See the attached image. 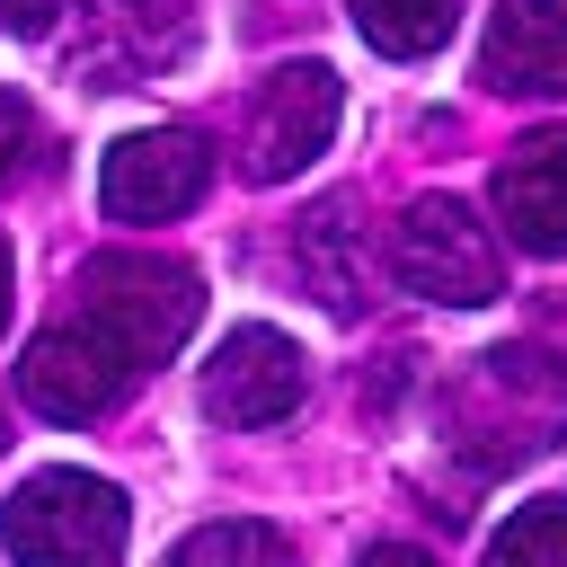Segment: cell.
Masks as SVG:
<instances>
[{"mask_svg": "<svg viewBox=\"0 0 567 567\" xmlns=\"http://www.w3.org/2000/svg\"><path fill=\"white\" fill-rule=\"evenodd\" d=\"M80 319L142 372V363H168L195 319H204V275L177 266V257H151V248H106L80 266Z\"/></svg>", "mask_w": 567, "mask_h": 567, "instance_id": "obj_1", "label": "cell"}, {"mask_svg": "<svg viewBox=\"0 0 567 567\" xmlns=\"http://www.w3.org/2000/svg\"><path fill=\"white\" fill-rule=\"evenodd\" d=\"M124 487L97 470H35L0 505V549L18 567H115L124 558Z\"/></svg>", "mask_w": 567, "mask_h": 567, "instance_id": "obj_2", "label": "cell"}, {"mask_svg": "<svg viewBox=\"0 0 567 567\" xmlns=\"http://www.w3.org/2000/svg\"><path fill=\"white\" fill-rule=\"evenodd\" d=\"M390 266H399L408 292H425V301H443V310H478V301L505 292V257H496L487 221H478L470 204H452V195H416V204L399 213Z\"/></svg>", "mask_w": 567, "mask_h": 567, "instance_id": "obj_3", "label": "cell"}, {"mask_svg": "<svg viewBox=\"0 0 567 567\" xmlns=\"http://www.w3.org/2000/svg\"><path fill=\"white\" fill-rule=\"evenodd\" d=\"M337 115H346V89H337L328 62H284V71H266V89L248 97V177H257V186L301 177V168L337 142Z\"/></svg>", "mask_w": 567, "mask_h": 567, "instance_id": "obj_4", "label": "cell"}, {"mask_svg": "<svg viewBox=\"0 0 567 567\" xmlns=\"http://www.w3.org/2000/svg\"><path fill=\"white\" fill-rule=\"evenodd\" d=\"M53 27L80 80H151L186 53V0H62Z\"/></svg>", "mask_w": 567, "mask_h": 567, "instance_id": "obj_5", "label": "cell"}, {"mask_svg": "<svg viewBox=\"0 0 567 567\" xmlns=\"http://www.w3.org/2000/svg\"><path fill=\"white\" fill-rule=\"evenodd\" d=\"M204 186H213V151H204V133H186V124L124 133V142L106 151V168H97V204H106L115 221H177Z\"/></svg>", "mask_w": 567, "mask_h": 567, "instance_id": "obj_6", "label": "cell"}, {"mask_svg": "<svg viewBox=\"0 0 567 567\" xmlns=\"http://www.w3.org/2000/svg\"><path fill=\"white\" fill-rule=\"evenodd\" d=\"M301 390H310V372H301V346L284 328H230L204 363V416L239 425V434L284 425L301 408Z\"/></svg>", "mask_w": 567, "mask_h": 567, "instance_id": "obj_7", "label": "cell"}, {"mask_svg": "<svg viewBox=\"0 0 567 567\" xmlns=\"http://www.w3.org/2000/svg\"><path fill=\"white\" fill-rule=\"evenodd\" d=\"M124 381H133V363H124L89 319L44 328V337L27 346V363H18V399H27L35 416H53V425H89V416H106V408L124 399Z\"/></svg>", "mask_w": 567, "mask_h": 567, "instance_id": "obj_8", "label": "cell"}, {"mask_svg": "<svg viewBox=\"0 0 567 567\" xmlns=\"http://www.w3.org/2000/svg\"><path fill=\"white\" fill-rule=\"evenodd\" d=\"M478 80L505 97H567V0H505L478 35Z\"/></svg>", "mask_w": 567, "mask_h": 567, "instance_id": "obj_9", "label": "cell"}, {"mask_svg": "<svg viewBox=\"0 0 567 567\" xmlns=\"http://www.w3.org/2000/svg\"><path fill=\"white\" fill-rule=\"evenodd\" d=\"M496 221L532 257H567V124L532 133L496 168Z\"/></svg>", "mask_w": 567, "mask_h": 567, "instance_id": "obj_10", "label": "cell"}, {"mask_svg": "<svg viewBox=\"0 0 567 567\" xmlns=\"http://www.w3.org/2000/svg\"><path fill=\"white\" fill-rule=\"evenodd\" d=\"M346 9H354V27H363L372 53H390V62H425V53L452 44V27H461L470 0H346Z\"/></svg>", "mask_w": 567, "mask_h": 567, "instance_id": "obj_11", "label": "cell"}, {"mask_svg": "<svg viewBox=\"0 0 567 567\" xmlns=\"http://www.w3.org/2000/svg\"><path fill=\"white\" fill-rule=\"evenodd\" d=\"M301 275H310V292H319L328 310H363V257H354L346 204H319V213L301 221Z\"/></svg>", "mask_w": 567, "mask_h": 567, "instance_id": "obj_12", "label": "cell"}, {"mask_svg": "<svg viewBox=\"0 0 567 567\" xmlns=\"http://www.w3.org/2000/svg\"><path fill=\"white\" fill-rule=\"evenodd\" d=\"M168 567H292V540L275 523H195Z\"/></svg>", "mask_w": 567, "mask_h": 567, "instance_id": "obj_13", "label": "cell"}, {"mask_svg": "<svg viewBox=\"0 0 567 567\" xmlns=\"http://www.w3.org/2000/svg\"><path fill=\"white\" fill-rule=\"evenodd\" d=\"M487 567H567V496L514 505L505 532L487 540Z\"/></svg>", "mask_w": 567, "mask_h": 567, "instance_id": "obj_14", "label": "cell"}, {"mask_svg": "<svg viewBox=\"0 0 567 567\" xmlns=\"http://www.w3.org/2000/svg\"><path fill=\"white\" fill-rule=\"evenodd\" d=\"M27 151H35V115H27V97L0 89V186L27 168Z\"/></svg>", "mask_w": 567, "mask_h": 567, "instance_id": "obj_15", "label": "cell"}, {"mask_svg": "<svg viewBox=\"0 0 567 567\" xmlns=\"http://www.w3.org/2000/svg\"><path fill=\"white\" fill-rule=\"evenodd\" d=\"M62 0H0V35H53Z\"/></svg>", "mask_w": 567, "mask_h": 567, "instance_id": "obj_16", "label": "cell"}, {"mask_svg": "<svg viewBox=\"0 0 567 567\" xmlns=\"http://www.w3.org/2000/svg\"><path fill=\"white\" fill-rule=\"evenodd\" d=\"M354 567H434V558H425V549H408V540H372Z\"/></svg>", "mask_w": 567, "mask_h": 567, "instance_id": "obj_17", "label": "cell"}, {"mask_svg": "<svg viewBox=\"0 0 567 567\" xmlns=\"http://www.w3.org/2000/svg\"><path fill=\"white\" fill-rule=\"evenodd\" d=\"M0 328H9V239H0Z\"/></svg>", "mask_w": 567, "mask_h": 567, "instance_id": "obj_18", "label": "cell"}]
</instances>
